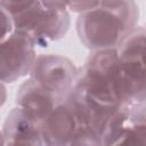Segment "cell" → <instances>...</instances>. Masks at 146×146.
<instances>
[{
	"label": "cell",
	"instance_id": "5b68a950",
	"mask_svg": "<svg viewBox=\"0 0 146 146\" xmlns=\"http://www.w3.org/2000/svg\"><path fill=\"white\" fill-rule=\"evenodd\" d=\"M79 70L74 63L62 55L44 54L36 56L30 79L65 99L73 90Z\"/></svg>",
	"mask_w": 146,
	"mask_h": 146
},
{
	"label": "cell",
	"instance_id": "6da1fadb",
	"mask_svg": "<svg viewBox=\"0 0 146 146\" xmlns=\"http://www.w3.org/2000/svg\"><path fill=\"white\" fill-rule=\"evenodd\" d=\"M138 17L135 1H98L92 9L79 14L76 33L91 51L116 49L137 29Z\"/></svg>",
	"mask_w": 146,
	"mask_h": 146
},
{
	"label": "cell",
	"instance_id": "3957f363",
	"mask_svg": "<svg viewBox=\"0 0 146 146\" xmlns=\"http://www.w3.org/2000/svg\"><path fill=\"white\" fill-rule=\"evenodd\" d=\"M116 52L125 105L146 103V29L137 27L116 48Z\"/></svg>",
	"mask_w": 146,
	"mask_h": 146
},
{
	"label": "cell",
	"instance_id": "7c38bea8",
	"mask_svg": "<svg viewBox=\"0 0 146 146\" xmlns=\"http://www.w3.org/2000/svg\"><path fill=\"white\" fill-rule=\"evenodd\" d=\"M145 29H146V27H145Z\"/></svg>",
	"mask_w": 146,
	"mask_h": 146
},
{
	"label": "cell",
	"instance_id": "30bf717a",
	"mask_svg": "<svg viewBox=\"0 0 146 146\" xmlns=\"http://www.w3.org/2000/svg\"><path fill=\"white\" fill-rule=\"evenodd\" d=\"M67 146H103V141L99 135L94 131L86 130L81 132Z\"/></svg>",
	"mask_w": 146,
	"mask_h": 146
},
{
	"label": "cell",
	"instance_id": "277c9868",
	"mask_svg": "<svg viewBox=\"0 0 146 146\" xmlns=\"http://www.w3.org/2000/svg\"><path fill=\"white\" fill-rule=\"evenodd\" d=\"M103 146H146V103L121 107L102 133Z\"/></svg>",
	"mask_w": 146,
	"mask_h": 146
},
{
	"label": "cell",
	"instance_id": "9c48e42d",
	"mask_svg": "<svg viewBox=\"0 0 146 146\" xmlns=\"http://www.w3.org/2000/svg\"><path fill=\"white\" fill-rule=\"evenodd\" d=\"M2 146H48L40 125L31 121L18 107L13 108L2 128Z\"/></svg>",
	"mask_w": 146,
	"mask_h": 146
},
{
	"label": "cell",
	"instance_id": "7a4b0ae2",
	"mask_svg": "<svg viewBox=\"0 0 146 146\" xmlns=\"http://www.w3.org/2000/svg\"><path fill=\"white\" fill-rule=\"evenodd\" d=\"M13 17L15 31L27 36L34 46L47 47L65 36L71 19L66 2L1 0Z\"/></svg>",
	"mask_w": 146,
	"mask_h": 146
},
{
	"label": "cell",
	"instance_id": "8fae6325",
	"mask_svg": "<svg viewBox=\"0 0 146 146\" xmlns=\"http://www.w3.org/2000/svg\"><path fill=\"white\" fill-rule=\"evenodd\" d=\"M0 17H1V40H3L8 35L14 33L15 26L11 15L2 6H0Z\"/></svg>",
	"mask_w": 146,
	"mask_h": 146
},
{
	"label": "cell",
	"instance_id": "ba28073f",
	"mask_svg": "<svg viewBox=\"0 0 146 146\" xmlns=\"http://www.w3.org/2000/svg\"><path fill=\"white\" fill-rule=\"evenodd\" d=\"M63 100V98L44 89L31 79L26 80L16 94V107L38 125Z\"/></svg>",
	"mask_w": 146,
	"mask_h": 146
},
{
	"label": "cell",
	"instance_id": "52a82bcc",
	"mask_svg": "<svg viewBox=\"0 0 146 146\" xmlns=\"http://www.w3.org/2000/svg\"><path fill=\"white\" fill-rule=\"evenodd\" d=\"M40 129L48 146H67L87 130L75 104L68 97L55 107Z\"/></svg>",
	"mask_w": 146,
	"mask_h": 146
},
{
	"label": "cell",
	"instance_id": "8992f818",
	"mask_svg": "<svg viewBox=\"0 0 146 146\" xmlns=\"http://www.w3.org/2000/svg\"><path fill=\"white\" fill-rule=\"evenodd\" d=\"M34 43L24 34L14 31L0 46V73L2 83H13L31 74L36 59Z\"/></svg>",
	"mask_w": 146,
	"mask_h": 146
}]
</instances>
